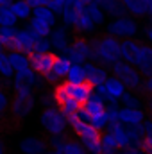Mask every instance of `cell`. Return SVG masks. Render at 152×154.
I'll use <instances>...</instances> for the list:
<instances>
[{"label":"cell","mask_w":152,"mask_h":154,"mask_svg":"<svg viewBox=\"0 0 152 154\" xmlns=\"http://www.w3.org/2000/svg\"><path fill=\"white\" fill-rule=\"evenodd\" d=\"M79 2H81V4H82V5H90V4H91V2H93V0H79Z\"/></svg>","instance_id":"f35d334b"},{"label":"cell","mask_w":152,"mask_h":154,"mask_svg":"<svg viewBox=\"0 0 152 154\" xmlns=\"http://www.w3.org/2000/svg\"><path fill=\"white\" fill-rule=\"evenodd\" d=\"M31 27H32V31L38 34L39 38H47V36H48V32H50V25H48V23H45V22H41V20H38V18H34V20H32Z\"/></svg>","instance_id":"f1b7e54d"},{"label":"cell","mask_w":152,"mask_h":154,"mask_svg":"<svg viewBox=\"0 0 152 154\" xmlns=\"http://www.w3.org/2000/svg\"><path fill=\"white\" fill-rule=\"evenodd\" d=\"M147 4H149V14L152 16V0H147Z\"/></svg>","instance_id":"ab89813d"},{"label":"cell","mask_w":152,"mask_h":154,"mask_svg":"<svg viewBox=\"0 0 152 154\" xmlns=\"http://www.w3.org/2000/svg\"><path fill=\"white\" fill-rule=\"evenodd\" d=\"M70 68H72L70 59H65V57H59V56H57V59H56V63H54V66H52V72L57 77H66L68 72H70Z\"/></svg>","instance_id":"44dd1931"},{"label":"cell","mask_w":152,"mask_h":154,"mask_svg":"<svg viewBox=\"0 0 152 154\" xmlns=\"http://www.w3.org/2000/svg\"><path fill=\"white\" fill-rule=\"evenodd\" d=\"M122 100H123V104L127 106V108H131V109H138V99H134V97H131L129 93H123L122 95Z\"/></svg>","instance_id":"d6a6232c"},{"label":"cell","mask_w":152,"mask_h":154,"mask_svg":"<svg viewBox=\"0 0 152 154\" xmlns=\"http://www.w3.org/2000/svg\"><path fill=\"white\" fill-rule=\"evenodd\" d=\"M122 154H138V151H136L134 147H129V149H123Z\"/></svg>","instance_id":"8d00e7d4"},{"label":"cell","mask_w":152,"mask_h":154,"mask_svg":"<svg viewBox=\"0 0 152 154\" xmlns=\"http://www.w3.org/2000/svg\"><path fill=\"white\" fill-rule=\"evenodd\" d=\"M0 75L7 77V79L13 75V66L9 63V57H7L5 50H0Z\"/></svg>","instance_id":"83f0119b"},{"label":"cell","mask_w":152,"mask_h":154,"mask_svg":"<svg viewBox=\"0 0 152 154\" xmlns=\"http://www.w3.org/2000/svg\"><path fill=\"white\" fill-rule=\"evenodd\" d=\"M143 41L132 38H122L120 39V48H122V56L125 59V63L129 65H138L140 57H141V50H143Z\"/></svg>","instance_id":"8992f818"},{"label":"cell","mask_w":152,"mask_h":154,"mask_svg":"<svg viewBox=\"0 0 152 154\" xmlns=\"http://www.w3.org/2000/svg\"><path fill=\"white\" fill-rule=\"evenodd\" d=\"M147 113H149V116H150V120H152V109H149V108H147Z\"/></svg>","instance_id":"b9f144b4"},{"label":"cell","mask_w":152,"mask_h":154,"mask_svg":"<svg viewBox=\"0 0 152 154\" xmlns=\"http://www.w3.org/2000/svg\"><path fill=\"white\" fill-rule=\"evenodd\" d=\"M113 74L125 88H129V90H132V91H136V88H138V86L141 84V81H143L141 74H140L138 70H134V68H132L129 63H125V61H116V63H113Z\"/></svg>","instance_id":"7a4b0ae2"},{"label":"cell","mask_w":152,"mask_h":154,"mask_svg":"<svg viewBox=\"0 0 152 154\" xmlns=\"http://www.w3.org/2000/svg\"><path fill=\"white\" fill-rule=\"evenodd\" d=\"M0 154H4V147H2V143H0Z\"/></svg>","instance_id":"7bdbcfd3"},{"label":"cell","mask_w":152,"mask_h":154,"mask_svg":"<svg viewBox=\"0 0 152 154\" xmlns=\"http://www.w3.org/2000/svg\"><path fill=\"white\" fill-rule=\"evenodd\" d=\"M48 45H50V43H48L45 38H39L38 43H36V50H34V52H47Z\"/></svg>","instance_id":"836d02e7"},{"label":"cell","mask_w":152,"mask_h":154,"mask_svg":"<svg viewBox=\"0 0 152 154\" xmlns=\"http://www.w3.org/2000/svg\"><path fill=\"white\" fill-rule=\"evenodd\" d=\"M106 88H108V93L111 97H122L123 95V84L116 77H109L106 81Z\"/></svg>","instance_id":"cb8c5ba5"},{"label":"cell","mask_w":152,"mask_h":154,"mask_svg":"<svg viewBox=\"0 0 152 154\" xmlns=\"http://www.w3.org/2000/svg\"><path fill=\"white\" fill-rule=\"evenodd\" d=\"M84 72H86V81H90L93 86H99V84H104L108 81V75L102 68H99L97 65H86L84 66Z\"/></svg>","instance_id":"5bb4252c"},{"label":"cell","mask_w":152,"mask_h":154,"mask_svg":"<svg viewBox=\"0 0 152 154\" xmlns=\"http://www.w3.org/2000/svg\"><path fill=\"white\" fill-rule=\"evenodd\" d=\"M7 57H9V63L13 66V70L16 72H22V70H27L31 65H29V57L27 54H20V52H7Z\"/></svg>","instance_id":"e0dca14e"},{"label":"cell","mask_w":152,"mask_h":154,"mask_svg":"<svg viewBox=\"0 0 152 154\" xmlns=\"http://www.w3.org/2000/svg\"><path fill=\"white\" fill-rule=\"evenodd\" d=\"M34 18H38V20L48 23V25H54V22H56L54 13L50 9H47V7H41V5L39 7H34Z\"/></svg>","instance_id":"d4e9b609"},{"label":"cell","mask_w":152,"mask_h":154,"mask_svg":"<svg viewBox=\"0 0 152 154\" xmlns=\"http://www.w3.org/2000/svg\"><path fill=\"white\" fill-rule=\"evenodd\" d=\"M14 22H16V16L11 11V7H0V25L2 27H13Z\"/></svg>","instance_id":"4316f807"},{"label":"cell","mask_w":152,"mask_h":154,"mask_svg":"<svg viewBox=\"0 0 152 154\" xmlns=\"http://www.w3.org/2000/svg\"><path fill=\"white\" fill-rule=\"evenodd\" d=\"M74 27H75V31H77V32H84V31H91V27H93V22H91V18H90V16L86 14V11L79 14V18H77V22L74 23Z\"/></svg>","instance_id":"484cf974"},{"label":"cell","mask_w":152,"mask_h":154,"mask_svg":"<svg viewBox=\"0 0 152 154\" xmlns=\"http://www.w3.org/2000/svg\"><path fill=\"white\" fill-rule=\"evenodd\" d=\"M27 4L31 5V7H47V5H50L52 4V0H27Z\"/></svg>","instance_id":"e575fe53"},{"label":"cell","mask_w":152,"mask_h":154,"mask_svg":"<svg viewBox=\"0 0 152 154\" xmlns=\"http://www.w3.org/2000/svg\"><path fill=\"white\" fill-rule=\"evenodd\" d=\"M136 93L147 102L149 99H152V77H143L141 84L136 88Z\"/></svg>","instance_id":"603a6c76"},{"label":"cell","mask_w":152,"mask_h":154,"mask_svg":"<svg viewBox=\"0 0 152 154\" xmlns=\"http://www.w3.org/2000/svg\"><path fill=\"white\" fill-rule=\"evenodd\" d=\"M56 154H88L86 149L74 138H70L68 134H63V143L54 151Z\"/></svg>","instance_id":"8fae6325"},{"label":"cell","mask_w":152,"mask_h":154,"mask_svg":"<svg viewBox=\"0 0 152 154\" xmlns=\"http://www.w3.org/2000/svg\"><path fill=\"white\" fill-rule=\"evenodd\" d=\"M99 2H100V4H102V2H106V0H99Z\"/></svg>","instance_id":"ee69618b"},{"label":"cell","mask_w":152,"mask_h":154,"mask_svg":"<svg viewBox=\"0 0 152 154\" xmlns=\"http://www.w3.org/2000/svg\"><path fill=\"white\" fill-rule=\"evenodd\" d=\"M138 147H140V151H143L145 154H152V136H143L141 138V142L138 143Z\"/></svg>","instance_id":"1f68e13d"},{"label":"cell","mask_w":152,"mask_h":154,"mask_svg":"<svg viewBox=\"0 0 152 154\" xmlns=\"http://www.w3.org/2000/svg\"><path fill=\"white\" fill-rule=\"evenodd\" d=\"M106 113V106H104V102H102V99L99 97V95H91L82 106H81V109H79V118L81 120H88V124H90V120L91 118H95V116H100Z\"/></svg>","instance_id":"52a82bcc"},{"label":"cell","mask_w":152,"mask_h":154,"mask_svg":"<svg viewBox=\"0 0 152 154\" xmlns=\"http://www.w3.org/2000/svg\"><path fill=\"white\" fill-rule=\"evenodd\" d=\"M66 81H68V82H74V84L84 82V81H86V72H84V68H82L81 65H74V66L70 68L68 75H66Z\"/></svg>","instance_id":"7402d4cb"},{"label":"cell","mask_w":152,"mask_h":154,"mask_svg":"<svg viewBox=\"0 0 152 154\" xmlns=\"http://www.w3.org/2000/svg\"><path fill=\"white\" fill-rule=\"evenodd\" d=\"M108 32L118 36V38H131L136 32V23L131 18L123 16V18H118L116 22L108 25Z\"/></svg>","instance_id":"9c48e42d"},{"label":"cell","mask_w":152,"mask_h":154,"mask_svg":"<svg viewBox=\"0 0 152 154\" xmlns=\"http://www.w3.org/2000/svg\"><path fill=\"white\" fill-rule=\"evenodd\" d=\"M48 154H56V152H48Z\"/></svg>","instance_id":"f6af8a7d"},{"label":"cell","mask_w":152,"mask_h":154,"mask_svg":"<svg viewBox=\"0 0 152 154\" xmlns=\"http://www.w3.org/2000/svg\"><path fill=\"white\" fill-rule=\"evenodd\" d=\"M31 5L27 4V0H18V2H13V5H11V11L14 13V16L16 18H29V14H31Z\"/></svg>","instance_id":"ffe728a7"},{"label":"cell","mask_w":152,"mask_h":154,"mask_svg":"<svg viewBox=\"0 0 152 154\" xmlns=\"http://www.w3.org/2000/svg\"><path fill=\"white\" fill-rule=\"evenodd\" d=\"M120 39L114 34L109 32H100L95 34V38L90 39V57L95 59L100 65H108L116 63L122 57V48H120Z\"/></svg>","instance_id":"6da1fadb"},{"label":"cell","mask_w":152,"mask_h":154,"mask_svg":"<svg viewBox=\"0 0 152 154\" xmlns=\"http://www.w3.org/2000/svg\"><path fill=\"white\" fill-rule=\"evenodd\" d=\"M118 142L114 140V136L111 133H104L102 134V152L100 154H114L118 151Z\"/></svg>","instance_id":"d6986e66"},{"label":"cell","mask_w":152,"mask_h":154,"mask_svg":"<svg viewBox=\"0 0 152 154\" xmlns=\"http://www.w3.org/2000/svg\"><path fill=\"white\" fill-rule=\"evenodd\" d=\"M50 147L48 138H27L20 143V149L25 154H41Z\"/></svg>","instance_id":"30bf717a"},{"label":"cell","mask_w":152,"mask_h":154,"mask_svg":"<svg viewBox=\"0 0 152 154\" xmlns=\"http://www.w3.org/2000/svg\"><path fill=\"white\" fill-rule=\"evenodd\" d=\"M143 113L140 109H131V108H125V109H120L118 111V120L122 124H140L143 120Z\"/></svg>","instance_id":"2e32d148"},{"label":"cell","mask_w":152,"mask_h":154,"mask_svg":"<svg viewBox=\"0 0 152 154\" xmlns=\"http://www.w3.org/2000/svg\"><path fill=\"white\" fill-rule=\"evenodd\" d=\"M122 2H123L125 9L131 14H134V16H145V14H149V4H147V0H122Z\"/></svg>","instance_id":"9a60e30c"},{"label":"cell","mask_w":152,"mask_h":154,"mask_svg":"<svg viewBox=\"0 0 152 154\" xmlns=\"http://www.w3.org/2000/svg\"><path fill=\"white\" fill-rule=\"evenodd\" d=\"M52 45L56 48H66V32L63 29H59L52 34Z\"/></svg>","instance_id":"f546056e"},{"label":"cell","mask_w":152,"mask_h":154,"mask_svg":"<svg viewBox=\"0 0 152 154\" xmlns=\"http://www.w3.org/2000/svg\"><path fill=\"white\" fill-rule=\"evenodd\" d=\"M84 11H86V14L91 18V22H95V23H100V22H102V13H100V9H99V7H95L93 4L86 5V7H84Z\"/></svg>","instance_id":"4dcf8cb0"},{"label":"cell","mask_w":152,"mask_h":154,"mask_svg":"<svg viewBox=\"0 0 152 154\" xmlns=\"http://www.w3.org/2000/svg\"><path fill=\"white\" fill-rule=\"evenodd\" d=\"M41 124L50 134L57 136V134H63V131L66 127V116L63 115L59 109L47 108L43 111V115H41Z\"/></svg>","instance_id":"277c9868"},{"label":"cell","mask_w":152,"mask_h":154,"mask_svg":"<svg viewBox=\"0 0 152 154\" xmlns=\"http://www.w3.org/2000/svg\"><path fill=\"white\" fill-rule=\"evenodd\" d=\"M34 81H36V77H34V72H32L31 68L22 70V72H18L16 77H14V90L31 91V88H32Z\"/></svg>","instance_id":"7c38bea8"},{"label":"cell","mask_w":152,"mask_h":154,"mask_svg":"<svg viewBox=\"0 0 152 154\" xmlns=\"http://www.w3.org/2000/svg\"><path fill=\"white\" fill-rule=\"evenodd\" d=\"M100 5H102L109 14L118 16V18H123V16L127 14V9H125V5H123L122 0H106V2H102Z\"/></svg>","instance_id":"ac0fdd59"},{"label":"cell","mask_w":152,"mask_h":154,"mask_svg":"<svg viewBox=\"0 0 152 154\" xmlns=\"http://www.w3.org/2000/svg\"><path fill=\"white\" fill-rule=\"evenodd\" d=\"M147 106H149V109H152V99H149V100H147Z\"/></svg>","instance_id":"60d3db41"},{"label":"cell","mask_w":152,"mask_h":154,"mask_svg":"<svg viewBox=\"0 0 152 154\" xmlns=\"http://www.w3.org/2000/svg\"><path fill=\"white\" fill-rule=\"evenodd\" d=\"M27 57H29V65H31L32 72H36L38 75L43 77L48 72H52V66L57 59V56L48 52V50L47 52H31V54H27Z\"/></svg>","instance_id":"5b68a950"},{"label":"cell","mask_w":152,"mask_h":154,"mask_svg":"<svg viewBox=\"0 0 152 154\" xmlns=\"http://www.w3.org/2000/svg\"><path fill=\"white\" fill-rule=\"evenodd\" d=\"M138 68H140L141 77H152V47L150 45H143L141 57L138 61Z\"/></svg>","instance_id":"4fadbf2b"},{"label":"cell","mask_w":152,"mask_h":154,"mask_svg":"<svg viewBox=\"0 0 152 154\" xmlns=\"http://www.w3.org/2000/svg\"><path fill=\"white\" fill-rule=\"evenodd\" d=\"M147 36L152 39V25H147Z\"/></svg>","instance_id":"74e56055"},{"label":"cell","mask_w":152,"mask_h":154,"mask_svg":"<svg viewBox=\"0 0 152 154\" xmlns=\"http://www.w3.org/2000/svg\"><path fill=\"white\" fill-rule=\"evenodd\" d=\"M65 50H66L70 61L81 63V61H84V59L90 57V52H91V50H90V39L75 36V38H74V43H72L70 47H66Z\"/></svg>","instance_id":"ba28073f"},{"label":"cell","mask_w":152,"mask_h":154,"mask_svg":"<svg viewBox=\"0 0 152 154\" xmlns=\"http://www.w3.org/2000/svg\"><path fill=\"white\" fill-rule=\"evenodd\" d=\"M13 0H0V7H11Z\"/></svg>","instance_id":"d590c367"},{"label":"cell","mask_w":152,"mask_h":154,"mask_svg":"<svg viewBox=\"0 0 152 154\" xmlns=\"http://www.w3.org/2000/svg\"><path fill=\"white\" fill-rule=\"evenodd\" d=\"M34 106V97L31 91H22V90H14L13 97H11V115L16 120H22Z\"/></svg>","instance_id":"3957f363"}]
</instances>
